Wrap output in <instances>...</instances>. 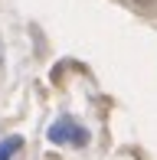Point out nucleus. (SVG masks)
<instances>
[{"label":"nucleus","instance_id":"f257e3e1","mask_svg":"<svg viewBox=\"0 0 157 160\" xmlns=\"http://www.w3.org/2000/svg\"><path fill=\"white\" fill-rule=\"evenodd\" d=\"M49 141L53 144H72V147H85L89 144V131L78 128L72 118H59L49 128Z\"/></svg>","mask_w":157,"mask_h":160},{"label":"nucleus","instance_id":"7ed1b4c3","mask_svg":"<svg viewBox=\"0 0 157 160\" xmlns=\"http://www.w3.org/2000/svg\"><path fill=\"white\" fill-rule=\"evenodd\" d=\"M134 3H138V7H151L154 0H134Z\"/></svg>","mask_w":157,"mask_h":160},{"label":"nucleus","instance_id":"f03ea898","mask_svg":"<svg viewBox=\"0 0 157 160\" xmlns=\"http://www.w3.org/2000/svg\"><path fill=\"white\" fill-rule=\"evenodd\" d=\"M20 147H23V137H7V141L0 144V160H10Z\"/></svg>","mask_w":157,"mask_h":160}]
</instances>
